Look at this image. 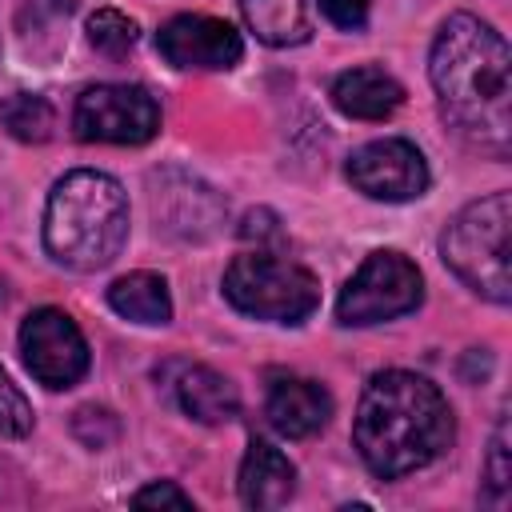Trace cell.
I'll use <instances>...</instances> for the list:
<instances>
[{"label": "cell", "instance_id": "cell-20", "mask_svg": "<svg viewBox=\"0 0 512 512\" xmlns=\"http://www.w3.org/2000/svg\"><path fill=\"white\" fill-rule=\"evenodd\" d=\"M32 432V404L0 368V436H28Z\"/></svg>", "mask_w": 512, "mask_h": 512}, {"label": "cell", "instance_id": "cell-13", "mask_svg": "<svg viewBox=\"0 0 512 512\" xmlns=\"http://www.w3.org/2000/svg\"><path fill=\"white\" fill-rule=\"evenodd\" d=\"M264 412L280 436L308 440L328 424L332 396L324 392V384H316L308 376H272L268 396H264Z\"/></svg>", "mask_w": 512, "mask_h": 512}, {"label": "cell", "instance_id": "cell-8", "mask_svg": "<svg viewBox=\"0 0 512 512\" xmlns=\"http://www.w3.org/2000/svg\"><path fill=\"white\" fill-rule=\"evenodd\" d=\"M20 356L44 388H72L88 372V340L64 308H36L20 324Z\"/></svg>", "mask_w": 512, "mask_h": 512}, {"label": "cell", "instance_id": "cell-23", "mask_svg": "<svg viewBox=\"0 0 512 512\" xmlns=\"http://www.w3.org/2000/svg\"><path fill=\"white\" fill-rule=\"evenodd\" d=\"M132 504H136V508H192V496H188L184 488H176L172 480H156V484L140 488V492L132 496Z\"/></svg>", "mask_w": 512, "mask_h": 512}, {"label": "cell", "instance_id": "cell-6", "mask_svg": "<svg viewBox=\"0 0 512 512\" xmlns=\"http://www.w3.org/2000/svg\"><path fill=\"white\" fill-rule=\"evenodd\" d=\"M420 300H424L420 268L404 252H372L340 288L336 320L344 328H368L416 312Z\"/></svg>", "mask_w": 512, "mask_h": 512}, {"label": "cell", "instance_id": "cell-22", "mask_svg": "<svg viewBox=\"0 0 512 512\" xmlns=\"http://www.w3.org/2000/svg\"><path fill=\"white\" fill-rule=\"evenodd\" d=\"M72 432H76L88 448H108V444L120 436V424H116V416H112L108 408L88 404V408H80V412L72 416Z\"/></svg>", "mask_w": 512, "mask_h": 512}, {"label": "cell", "instance_id": "cell-7", "mask_svg": "<svg viewBox=\"0 0 512 512\" xmlns=\"http://www.w3.org/2000/svg\"><path fill=\"white\" fill-rule=\"evenodd\" d=\"M72 132L84 144H148L160 132V104L140 84H92L76 96Z\"/></svg>", "mask_w": 512, "mask_h": 512}, {"label": "cell", "instance_id": "cell-17", "mask_svg": "<svg viewBox=\"0 0 512 512\" xmlns=\"http://www.w3.org/2000/svg\"><path fill=\"white\" fill-rule=\"evenodd\" d=\"M108 308L132 324H168L172 320V296L164 276L156 272H128L108 288Z\"/></svg>", "mask_w": 512, "mask_h": 512}, {"label": "cell", "instance_id": "cell-14", "mask_svg": "<svg viewBox=\"0 0 512 512\" xmlns=\"http://www.w3.org/2000/svg\"><path fill=\"white\" fill-rule=\"evenodd\" d=\"M296 492V468L292 460L268 444V440H252L244 460H240V500L256 512L268 508H284Z\"/></svg>", "mask_w": 512, "mask_h": 512}, {"label": "cell", "instance_id": "cell-21", "mask_svg": "<svg viewBox=\"0 0 512 512\" xmlns=\"http://www.w3.org/2000/svg\"><path fill=\"white\" fill-rule=\"evenodd\" d=\"M484 480H488V500L492 504H504L508 500V488H512V468H508V424L500 420L496 424V436H492V448H488V468H484Z\"/></svg>", "mask_w": 512, "mask_h": 512}, {"label": "cell", "instance_id": "cell-9", "mask_svg": "<svg viewBox=\"0 0 512 512\" xmlns=\"http://www.w3.org/2000/svg\"><path fill=\"white\" fill-rule=\"evenodd\" d=\"M348 180H352L356 192H364L372 200L400 204V200L424 196L428 164H424V152L412 140L384 136V140H372V144H364L348 156Z\"/></svg>", "mask_w": 512, "mask_h": 512}, {"label": "cell", "instance_id": "cell-3", "mask_svg": "<svg viewBox=\"0 0 512 512\" xmlns=\"http://www.w3.org/2000/svg\"><path fill=\"white\" fill-rule=\"evenodd\" d=\"M128 240V192L116 176L76 168L56 180L44 208V252L72 272L108 268Z\"/></svg>", "mask_w": 512, "mask_h": 512}, {"label": "cell", "instance_id": "cell-19", "mask_svg": "<svg viewBox=\"0 0 512 512\" xmlns=\"http://www.w3.org/2000/svg\"><path fill=\"white\" fill-rule=\"evenodd\" d=\"M136 40H140V28H136V20L124 16L120 8H96V12L88 16V44H92L100 56L120 60V56H128V52L136 48Z\"/></svg>", "mask_w": 512, "mask_h": 512}, {"label": "cell", "instance_id": "cell-24", "mask_svg": "<svg viewBox=\"0 0 512 512\" xmlns=\"http://www.w3.org/2000/svg\"><path fill=\"white\" fill-rule=\"evenodd\" d=\"M316 4L336 28H348V32L364 28V20H368V0H316Z\"/></svg>", "mask_w": 512, "mask_h": 512}, {"label": "cell", "instance_id": "cell-1", "mask_svg": "<svg viewBox=\"0 0 512 512\" xmlns=\"http://www.w3.org/2000/svg\"><path fill=\"white\" fill-rule=\"evenodd\" d=\"M428 80L444 120L476 148L504 156L512 144V52L472 12L440 24L428 52Z\"/></svg>", "mask_w": 512, "mask_h": 512}, {"label": "cell", "instance_id": "cell-5", "mask_svg": "<svg viewBox=\"0 0 512 512\" xmlns=\"http://www.w3.org/2000/svg\"><path fill=\"white\" fill-rule=\"evenodd\" d=\"M224 296L244 316H256L268 324H300L316 312L320 284L304 264L284 260L268 248H256V252H240L228 264Z\"/></svg>", "mask_w": 512, "mask_h": 512}, {"label": "cell", "instance_id": "cell-12", "mask_svg": "<svg viewBox=\"0 0 512 512\" xmlns=\"http://www.w3.org/2000/svg\"><path fill=\"white\" fill-rule=\"evenodd\" d=\"M160 380L172 392V400L180 404V412L200 420V424H228L240 412L236 384L228 376H220L216 368H208V364L172 360V364L160 368Z\"/></svg>", "mask_w": 512, "mask_h": 512}, {"label": "cell", "instance_id": "cell-15", "mask_svg": "<svg viewBox=\"0 0 512 512\" xmlns=\"http://www.w3.org/2000/svg\"><path fill=\"white\" fill-rule=\"evenodd\" d=\"M332 104L352 120H384L404 104V88L376 64L348 68L332 80Z\"/></svg>", "mask_w": 512, "mask_h": 512}, {"label": "cell", "instance_id": "cell-4", "mask_svg": "<svg viewBox=\"0 0 512 512\" xmlns=\"http://www.w3.org/2000/svg\"><path fill=\"white\" fill-rule=\"evenodd\" d=\"M508 232H512V196L492 192L484 200L464 204L440 236L444 264L484 300H512V268H508Z\"/></svg>", "mask_w": 512, "mask_h": 512}, {"label": "cell", "instance_id": "cell-26", "mask_svg": "<svg viewBox=\"0 0 512 512\" xmlns=\"http://www.w3.org/2000/svg\"><path fill=\"white\" fill-rule=\"evenodd\" d=\"M0 296H4V288H0Z\"/></svg>", "mask_w": 512, "mask_h": 512}, {"label": "cell", "instance_id": "cell-18", "mask_svg": "<svg viewBox=\"0 0 512 512\" xmlns=\"http://www.w3.org/2000/svg\"><path fill=\"white\" fill-rule=\"evenodd\" d=\"M0 124L24 140V144H44L56 128V112L44 96H32V92H16V96H4L0 100Z\"/></svg>", "mask_w": 512, "mask_h": 512}, {"label": "cell", "instance_id": "cell-10", "mask_svg": "<svg viewBox=\"0 0 512 512\" xmlns=\"http://www.w3.org/2000/svg\"><path fill=\"white\" fill-rule=\"evenodd\" d=\"M156 48L172 68H200V72H228L244 56V40L228 20L216 16H172L156 32Z\"/></svg>", "mask_w": 512, "mask_h": 512}, {"label": "cell", "instance_id": "cell-25", "mask_svg": "<svg viewBox=\"0 0 512 512\" xmlns=\"http://www.w3.org/2000/svg\"><path fill=\"white\" fill-rule=\"evenodd\" d=\"M240 236L244 240H256V248H260V240H280V224H276V216L268 208H256V212L244 216Z\"/></svg>", "mask_w": 512, "mask_h": 512}, {"label": "cell", "instance_id": "cell-16", "mask_svg": "<svg viewBox=\"0 0 512 512\" xmlns=\"http://www.w3.org/2000/svg\"><path fill=\"white\" fill-rule=\"evenodd\" d=\"M248 32L272 48H292L312 36L308 0H236Z\"/></svg>", "mask_w": 512, "mask_h": 512}, {"label": "cell", "instance_id": "cell-2", "mask_svg": "<svg viewBox=\"0 0 512 512\" xmlns=\"http://www.w3.org/2000/svg\"><path fill=\"white\" fill-rule=\"evenodd\" d=\"M452 432L456 424L444 392L404 368L376 372L364 384L352 420L356 452L380 480H396L432 464L452 444Z\"/></svg>", "mask_w": 512, "mask_h": 512}, {"label": "cell", "instance_id": "cell-11", "mask_svg": "<svg viewBox=\"0 0 512 512\" xmlns=\"http://www.w3.org/2000/svg\"><path fill=\"white\" fill-rule=\"evenodd\" d=\"M152 216L176 240H208L224 224V200L204 180L164 168L152 176Z\"/></svg>", "mask_w": 512, "mask_h": 512}]
</instances>
